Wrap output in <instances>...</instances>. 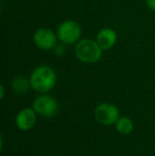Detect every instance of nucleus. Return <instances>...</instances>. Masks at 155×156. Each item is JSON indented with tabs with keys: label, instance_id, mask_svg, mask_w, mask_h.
<instances>
[{
	"label": "nucleus",
	"instance_id": "f257e3e1",
	"mask_svg": "<svg viewBox=\"0 0 155 156\" xmlns=\"http://www.w3.org/2000/svg\"><path fill=\"white\" fill-rule=\"evenodd\" d=\"M31 87L38 93H48L56 83V73L49 66H38L30 76Z\"/></svg>",
	"mask_w": 155,
	"mask_h": 156
},
{
	"label": "nucleus",
	"instance_id": "f03ea898",
	"mask_svg": "<svg viewBox=\"0 0 155 156\" xmlns=\"http://www.w3.org/2000/svg\"><path fill=\"white\" fill-rule=\"evenodd\" d=\"M102 51L97 41L85 38L81 39L76 44L75 53L79 61L86 64H95L100 61L102 56Z\"/></svg>",
	"mask_w": 155,
	"mask_h": 156
},
{
	"label": "nucleus",
	"instance_id": "7ed1b4c3",
	"mask_svg": "<svg viewBox=\"0 0 155 156\" xmlns=\"http://www.w3.org/2000/svg\"><path fill=\"white\" fill-rule=\"evenodd\" d=\"M82 29L75 20H65L58 28V38L64 45H72L80 41Z\"/></svg>",
	"mask_w": 155,
	"mask_h": 156
},
{
	"label": "nucleus",
	"instance_id": "20e7f679",
	"mask_svg": "<svg viewBox=\"0 0 155 156\" xmlns=\"http://www.w3.org/2000/svg\"><path fill=\"white\" fill-rule=\"evenodd\" d=\"M95 118L100 124L112 125L119 119V109L116 105L111 103H102L96 107Z\"/></svg>",
	"mask_w": 155,
	"mask_h": 156
},
{
	"label": "nucleus",
	"instance_id": "39448f33",
	"mask_svg": "<svg viewBox=\"0 0 155 156\" xmlns=\"http://www.w3.org/2000/svg\"><path fill=\"white\" fill-rule=\"evenodd\" d=\"M33 108L41 116L50 118L58 113V104L53 97L44 94L35 99L33 102Z\"/></svg>",
	"mask_w": 155,
	"mask_h": 156
},
{
	"label": "nucleus",
	"instance_id": "423d86ee",
	"mask_svg": "<svg viewBox=\"0 0 155 156\" xmlns=\"http://www.w3.org/2000/svg\"><path fill=\"white\" fill-rule=\"evenodd\" d=\"M58 35L47 28H39L33 35L34 44L41 50H51L55 47Z\"/></svg>",
	"mask_w": 155,
	"mask_h": 156
},
{
	"label": "nucleus",
	"instance_id": "0eeeda50",
	"mask_svg": "<svg viewBox=\"0 0 155 156\" xmlns=\"http://www.w3.org/2000/svg\"><path fill=\"white\" fill-rule=\"evenodd\" d=\"M36 112L34 108H25L16 116V125L21 131H29L36 122Z\"/></svg>",
	"mask_w": 155,
	"mask_h": 156
},
{
	"label": "nucleus",
	"instance_id": "6e6552de",
	"mask_svg": "<svg viewBox=\"0 0 155 156\" xmlns=\"http://www.w3.org/2000/svg\"><path fill=\"white\" fill-rule=\"evenodd\" d=\"M96 41L102 50H108L116 45L117 33L111 28H103L98 32Z\"/></svg>",
	"mask_w": 155,
	"mask_h": 156
},
{
	"label": "nucleus",
	"instance_id": "1a4fd4ad",
	"mask_svg": "<svg viewBox=\"0 0 155 156\" xmlns=\"http://www.w3.org/2000/svg\"><path fill=\"white\" fill-rule=\"evenodd\" d=\"M31 86L30 80H28L27 78L23 76H18L16 78H14V80L12 81V88L15 93L17 94H23L27 93L29 90V87Z\"/></svg>",
	"mask_w": 155,
	"mask_h": 156
},
{
	"label": "nucleus",
	"instance_id": "9d476101",
	"mask_svg": "<svg viewBox=\"0 0 155 156\" xmlns=\"http://www.w3.org/2000/svg\"><path fill=\"white\" fill-rule=\"evenodd\" d=\"M115 125H116V131L121 135H129L130 133H132L134 129L132 120L128 117H120Z\"/></svg>",
	"mask_w": 155,
	"mask_h": 156
},
{
	"label": "nucleus",
	"instance_id": "9b49d317",
	"mask_svg": "<svg viewBox=\"0 0 155 156\" xmlns=\"http://www.w3.org/2000/svg\"><path fill=\"white\" fill-rule=\"evenodd\" d=\"M53 49H54V52H55L56 55H63V54H64V52H65V49H64V47H63L62 44H61L60 46L56 44L55 47H54Z\"/></svg>",
	"mask_w": 155,
	"mask_h": 156
},
{
	"label": "nucleus",
	"instance_id": "f8f14e48",
	"mask_svg": "<svg viewBox=\"0 0 155 156\" xmlns=\"http://www.w3.org/2000/svg\"><path fill=\"white\" fill-rule=\"evenodd\" d=\"M146 2H147V5L155 12V0H146Z\"/></svg>",
	"mask_w": 155,
	"mask_h": 156
},
{
	"label": "nucleus",
	"instance_id": "ddd939ff",
	"mask_svg": "<svg viewBox=\"0 0 155 156\" xmlns=\"http://www.w3.org/2000/svg\"><path fill=\"white\" fill-rule=\"evenodd\" d=\"M4 97V87L0 86V99H3Z\"/></svg>",
	"mask_w": 155,
	"mask_h": 156
}]
</instances>
